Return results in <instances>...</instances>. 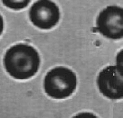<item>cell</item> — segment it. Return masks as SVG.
I'll return each instance as SVG.
<instances>
[{
	"instance_id": "6da1fadb",
	"label": "cell",
	"mask_w": 123,
	"mask_h": 118,
	"mask_svg": "<svg viewBox=\"0 0 123 118\" xmlns=\"http://www.w3.org/2000/svg\"><path fill=\"white\" fill-rule=\"evenodd\" d=\"M6 71L15 79H29L38 72L40 56L33 46L17 43L10 47L4 56Z\"/></svg>"
},
{
	"instance_id": "7a4b0ae2",
	"label": "cell",
	"mask_w": 123,
	"mask_h": 118,
	"mask_svg": "<svg viewBox=\"0 0 123 118\" xmlns=\"http://www.w3.org/2000/svg\"><path fill=\"white\" fill-rule=\"evenodd\" d=\"M77 87L75 73L65 67H56L49 70L43 79L46 95L54 99H64L74 93Z\"/></svg>"
},
{
	"instance_id": "3957f363",
	"label": "cell",
	"mask_w": 123,
	"mask_h": 118,
	"mask_svg": "<svg viewBox=\"0 0 123 118\" xmlns=\"http://www.w3.org/2000/svg\"><path fill=\"white\" fill-rule=\"evenodd\" d=\"M96 27L101 35L111 40L123 37V9L118 6H109L101 10L96 20Z\"/></svg>"
},
{
	"instance_id": "277c9868",
	"label": "cell",
	"mask_w": 123,
	"mask_h": 118,
	"mask_svg": "<svg viewBox=\"0 0 123 118\" xmlns=\"http://www.w3.org/2000/svg\"><path fill=\"white\" fill-rule=\"evenodd\" d=\"M29 18L35 27L50 30L59 23L60 10L52 0H38L31 6Z\"/></svg>"
},
{
	"instance_id": "5b68a950",
	"label": "cell",
	"mask_w": 123,
	"mask_h": 118,
	"mask_svg": "<svg viewBox=\"0 0 123 118\" xmlns=\"http://www.w3.org/2000/svg\"><path fill=\"white\" fill-rule=\"evenodd\" d=\"M97 86L105 97L112 100L123 98V70L117 66H108L98 75Z\"/></svg>"
},
{
	"instance_id": "8992f818",
	"label": "cell",
	"mask_w": 123,
	"mask_h": 118,
	"mask_svg": "<svg viewBox=\"0 0 123 118\" xmlns=\"http://www.w3.org/2000/svg\"><path fill=\"white\" fill-rule=\"evenodd\" d=\"M5 6L12 10H21L29 5L31 0H1Z\"/></svg>"
},
{
	"instance_id": "52a82bcc",
	"label": "cell",
	"mask_w": 123,
	"mask_h": 118,
	"mask_svg": "<svg viewBox=\"0 0 123 118\" xmlns=\"http://www.w3.org/2000/svg\"><path fill=\"white\" fill-rule=\"evenodd\" d=\"M121 55H122V50L119 51V52L117 55V63H116V66L119 69L123 70V62H122V60H121Z\"/></svg>"
},
{
	"instance_id": "ba28073f",
	"label": "cell",
	"mask_w": 123,
	"mask_h": 118,
	"mask_svg": "<svg viewBox=\"0 0 123 118\" xmlns=\"http://www.w3.org/2000/svg\"><path fill=\"white\" fill-rule=\"evenodd\" d=\"M95 118L96 115L95 114H92V113H80V114H76L74 118Z\"/></svg>"
},
{
	"instance_id": "9c48e42d",
	"label": "cell",
	"mask_w": 123,
	"mask_h": 118,
	"mask_svg": "<svg viewBox=\"0 0 123 118\" xmlns=\"http://www.w3.org/2000/svg\"><path fill=\"white\" fill-rule=\"evenodd\" d=\"M3 31H4V20L2 15H0V36L3 34Z\"/></svg>"
}]
</instances>
